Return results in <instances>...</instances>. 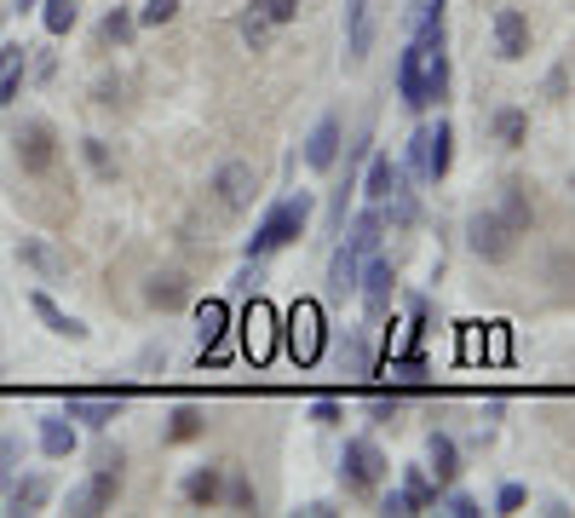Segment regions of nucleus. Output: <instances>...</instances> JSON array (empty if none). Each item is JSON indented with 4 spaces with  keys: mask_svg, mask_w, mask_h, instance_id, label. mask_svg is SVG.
Here are the masks:
<instances>
[{
    "mask_svg": "<svg viewBox=\"0 0 575 518\" xmlns=\"http://www.w3.org/2000/svg\"><path fill=\"white\" fill-rule=\"evenodd\" d=\"M524 501H529V490H524V484H501V495H495V513H518Z\"/></svg>",
    "mask_w": 575,
    "mask_h": 518,
    "instance_id": "42",
    "label": "nucleus"
},
{
    "mask_svg": "<svg viewBox=\"0 0 575 518\" xmlns=\"http://www.w3.org/2000/svg\"><path fill=\"white\" fill-rule=\"evenodd\" d=\"M466 242H472V254L489 259V265H506V259L518 254V231L506 225L501 213H489V208L466 219Z\"/></svg>",
    "mask_w": 575,
    "mask_h": 518,
    "instance_id": "7",
    "label": "nucleus"
},
{
    "mask_svg": "<svg viewBox=\"0 0 575 518\" xmlns=\"http://www.w3.org/2000/svg\"><path fill=\"white\" fill-rule=\"evenodd\" d=\"M483 357H489V363H506V323H489V334H483Z\"/></svg>",
    "mask_w": 575,
    "mask_h": 518,
    "instance_id": "40",
    "label": "nucleus"
},
{
    "mask_svg": "<svg viewBox=\"0 0 575 518\" xmlns=\"http://www.w3.org/2000/svg\"><path fill=\"white\" fill-rule=\"evenodd\" d=\"M420 64H426V52L409 41L403 58H397V98H403L409 110H426V98H420Z\"/></svg>",
    "mask_w": 575,
    "mask_h": 518,
    "instance_id": "21",
    "label": "nucleus"
},
{
    "mask_svg": "<svg viewBox=\"0 0 575 518\" xmlns=\"http://www.w3.org/2000/svg\"><path fill=\"white\" fill-rule=\"evenodd\" d=\"M443 513H449V518H478L483 507H478L466 490H449V495H443Z\"/></svg>",
    "mask_w": 575,
    "mask_h": 518,
    "instance_id": "37",
    "label": "nucleus"
},
{
    "mask_svg": "<svg viewBox=\"0 0 575 518\" xmlns=\"http://www.w3.org/2000/svg\"><path fill=\"white\" fill-rule=\"evenodd\" d=\"M81 150H87V162H92V173H98V179H115V162H110V150H104V139H87Z\"/></svg>",
    "mask_w": 575,
    "mask_h": 518,
    "instance_id": "36",
    "label": "nucleus"
},
{
    "mask_svg": "<svg viewBox=\"0 0 575 518\" xmlns=\"http://www.w3.org/2000/svg\"><path fill=\"white\" fill-rule=\"evenodd\" d=\"M305 225H311V196L299 190V196L276 202V208L259 219V231L248 236V259H265V254H276V248H288L294 236H305Z\"/></svg>",
    "mask_w": 575,
    "mask_h": 518,
    "instance_id": "2",
    "label": "nucleus"
},
{
    "mask_svg": "<svg viewBox=\"0 0 575 518\" xmlns=\"http://www.w3.org/2000/svg\"><path fill=\"white\" fill-rule=\"evenodd\" d=\"M351 190H357V179H351V167H345V179L334 185V196H328V231H345V202H351Z\"/></svg>",
    "mask_w": 575,
    "mask_h": 518,
    "instance_id": "33",
    "label": "nucleus"
},
{
    "mask_svg": "<svg viewBox=\"0 0 575 518\" xmlns=\"http://www.w3.org/2000/svg\"><path fill=\"white\" fill-rule=\"evenodd\" d=\"M334 162H340V116H322L317 127H311V139H305V167L328 173Z\"/></svg>",
    "mask_w": 575,
    "mask_h": 518,
    "instance_id": "12",
    "label": "nucleus"
},
{
    "mask_svg": "<svg viewBox=\"0 0 575 518\" xmlns=\"http://www.w3.org/2000/svg\"><path fill=\"white\" fill-rule=\"evenodd\" d=\"M443 93H449V52H426V64H420V98L437 104Z\"/></svg>",
    "mask_w": 575,
    "mask_h": 518,
    "instance_id": "26",
    "label": "nucleus"
},
{
    "mask_svg": "<svg viewBox=\"0 0 575 518\" xmlns=\"http://www.w3.org/2000/svg\"><path fill=\"white\" fill-rule=\"evenodd\" d=\"M363 190L374 196V202H386L391 190H409V173L391 162V156H374V162H368V173H363Z\"/></svg>",
    "mask_w": 575,
    "mask_h": 518,
    "instance_id": "22",
    "label": "nucleus"
},
{
    "mask_svg": "<svg viewBox=\"0 0 575 518\" xmlns=\"http://www.w3.org/2000/svg\"><path fill=\"white\" fill-rule=\"evenodd\" d=\"M219 495H225V467H196L184 478V501L190 507H219Z\"/></svg>",
    "mask_w": 575,
    "mask_h": 518,
    "instance_id": "23",
    "label": "nucleus"
},
{
    "mask_svg": "<svg viewBox=\"0 0 575 518\" xmlns=\"http://www.w3.org/2000/svg\"><path fill=\"white\" fill-rule=\"evenodd\" d=\"M230 507H253V484H248V478H242V472H236V478H230Z\"/></svg>",
    "mask_w": 575,
    "mask_h": 518,
    "instance_id": "46",
    "label": "nucleus"
},
{
    "mask_svg": "<svg viewBox=\"0 0 575 518\" xmlns=\"http://www.w3.org/2000/svg\"><path fill=\"white\" fill-rule=\"evenodd\" d=\"M374 47V18H368V0H345V52H351V64L368 58Z\"/></svg>",
    "mask_w": 575,
    "mask_h": 518,
    "instance_id": "17",
    "label": "nucleus"
},
{
    "mask_svg": "<svg viewBox=\"0 0 575 518\" xmlns=\"http://www.w3.org/2000/svg\"><path fill=\"white\" fill-rule=\"evenodd\" d=\"M276 334H282L276 306L265 300V294H248V311H242V357H248L253 369L276 357Z\"/></svg>",
    "mask_w": 575,
    "mask_h": 518,
    "instance_id": "4",
    "label": "nucleus"
},
{
    "mask_svg": "<svg viewBox=\"0 0 575 518\" xmlns=\"http://www.w3.org/2000/svg\"><path fill=\"white\" fill-rule=\"evenodd\" d=\"M179 18V0H144V12H138V24L144 29H161Z\"/></svg>",
    "mask_w": 575,
    "mask_h": 518,
    "instance_id": "35",
    "label": "nucleus"
},
{
    "mask_svg": "<svg viewBox=\"0 0 575 518\" xmlns=\"http://www.w3.org/2000/svg\"><path fill=\"white\" fill-rule=\"evenodd\" d=\"M41 455H52V461L75 455V426H69V415H46L41 421Z\"/></svg>",
    "mask_w": 575,
    "mask_h": 518,
    "instance_id": "25",
    "label": "nucleus"
},
{
    "mask_svg": "<svg viewBox=\"0 0 575 518\" xmlns=\"http://www.w3.org/2000/svg\"><path fill=\"white\" fill-rule=\"evenodd\" d=\"M340 478H345V490L374 495V490H380V478H386V449L374 444V438H345Z\"/></svg>",
    "mask_w": 575,
    "mask_h": 518,
    "instance_id": "6",
    "label": "nucleus"
},
{
    "mask_svg": "<svg viewBox=\"0 0 575 518\" xmlns=\"http://www.w3.org/2000/svg\"><path fill=\"white\" fill-rule=\"evenodd\" d=\"M259 12H265L271 24H294V18H299V0H259Z\"/></svg>",
    "mask_w": 575,
    "mask_h": 518,
    "instance_id": "39",
    "label": "nucleus"
},
{
    "mask_svg": "<svg viewBox=\"0 0 575 518\" xmlns=\"http://www.w3.org/2000/svg\"><path fill=\"white\" fill-rule=\"evenodd\" d=\"M357 288H363V311L380 323V317H386V306H391V288H397V265H391V259H380V254H368L363 271H357Z\"/></svg>",
    "mask_w": 575,
    "mask_h": 518,
    "instance_id": "9",
    "label": "nucleus"
},
{
    "mask_svg": "<svg viewBox=\"0 0 575 518\" xmlns=\"http://www.w3.org/2000/svg\"><path fill=\"white\" fill-rule=\"evenodd\" d=\"M144 300H150L156 311L190 306V277H184V271H156V277H150V288H144Z\"/></svg>",
    "mask_w": 575,
    "mask_h": 518,
    "instance_id": "16",
    "label": "nucleus"
},
{
    "mask_svg": "<svg viewBox=\"0 0 575 518\" xmlns=\"http://www.w3.org/2000/svg\"><path fill=\"white\" fill-rule=\"evenodd\" d=\"M236 29H242V41H248V47L253 52H259V47H265V41H271V18H265V12H259V0H253V6H248V12H242V18H236Z\"/></svg>",
    "mask_w": 575,
    "mask_h": 518,
    "instance_id": "31",
    "label": "nucleus"
},
{
    "mask_svg": "<svg viewBox=\"0 0 575 518\" xmlns=\"http://www.w3.org/2000/svg\"><path fill=\"white\" fill-rule=\"evenodd\" d=\"M299 513H305V518H334V507H328V501H305Z\"/></svg>",
    "mask_w": 575,
    "mask_h": 518,
    "instance_id": "49",
    "label": "nucleus"
},
{
    "mask_svg": "<svg viewBox=\"0 0 575 518\" xmlns=\"http://www.w3.org/2000/svg\"><path fill=\"white\" fill-rule=\"evenodd\" d=\"M133 29H138V18L133 12H127V6H115L110 18H104V24H98V41H104V47H127V41H133Z\"/></svg>",
    "mask_w": 575,
    "mask_h": 518,
    "instance_id": "30",
    "label": "nucleus"
},
{
    "mask_svg": "<svg viewBox=\"0 0 575 518\" xmlns=\"http://www.w3.org/2000/svg\"><path fill=\"white\" fill-rule=\"evenodd\" d=\"M449 162H455V127L437 121V127H426V162H420V179H443Z\"/></svg>",
    "mask_w": 575,
    "mask_h": 518,
    "instance_id": "14",
    "label": "nucleus"
},
{
    "mask_svg": "<svg viewBox=\"0 0 575 518\" xmlns=\"http://www.w3.org/2000/svg\"><path fill=\"white\" fill-rule=\"evenodd\" d=\"M282 346H288V357H294L299 369H311V363L322 357V346H328V323H322L317 300H294V306H288V317H282Z\"/></svg>",
    "mask_w": 575,
    "mask_h": 518,
    "instance_id": "3",
    "label": "nucleus"
},
{
    "mask_svg": "<svg viewBox=\"0 0 575 518\" xmlns=\"http://www.w3.org/2000/svg\"><path fill=\"white\" fill-rule=\"evenodd\" d=\"M426 461H432L426 472H432L443 490H449V484L460 478V444L449 438V432H432V444H426Z\"/></svg>",
    "mask_w": 575,
    "mask_h": 518,
    "instance_id": "20",
    "label": "nucleus"
},
{
    "mask_svg": "<svg viewBox=\"0 0 575 518\" xmlns=\"http://www.w3.org/2000/svg\"><path fill=\"white\" fill-rule=\"evenodd\" d=\"M202 432H207V415L196 403H179L173 421H167V438H173V444H190V438H202Z\"/></svg>",
    "mask_w": 575,
    "mask_h": 518,
    "instance_id": "27",
    "label": "nucleus"
},
{
    "mask_svg": "<svg viewBox=\"0 0 575 518\" xmlns=\"http://www.w3.org/2000/svg\"><path fill=\"white\" fill-rule=\"evenodd\" d=\"M75 12H81V0H46V12H41L46 35H69V29H75Z\"/></svg>",
    "mask_w": 575,
    "mask_h": 518,
    "instance_id": "32",
    "label": "nucleus"
},
{
    "mask_svg": "<svg viewBox=\"0 0 575 518\" xmlns=\"http://www.w3.org/2000/svg\"><path fill=\"white\" fill-rule=\"evenodd\" d=\"M501 190H506V213H501V219H506V225H512L518 236H524V231H529V219H535V208H529V190L518 185V179H506Z\"/></svg>",
    "mask_w": 575,
    "mask_h": 518,
    "instance_id": "29",
    "label": "nucleus"
},
{
    "mask_svg": "<svg viewBox=\"0 0 575 518\" xmlns=\"http://www.w3.org/2000/svg\"><path fill=\"white\" fill-rule=\"evenodd\" d=\"M29 6H35V0H18V12H29Z\"/></svg>",
    "mask_w": 575,
    "mask_h": 518,
    "instance_id": "50",
    "label": "nucleus"
},
{
    "mask_svg": "<svg viewBox=\"0 0 575 518\" xmlns=\"http://www.w3.org/2000/svg\"><path fill=\"white\" fill-rule=\"evenodd\" d=\"M121 403H127V392H64V415L92 426V432H104L121 415Z\"/></svg>",
    "mask_w": 575,
    "mask_h": 518,
    "instance_id": "10",
    "label": "nucleus"
},
{
    "mask_svg": "<svg viewBox=\"0 0 575 518\" xmlns=\"http://www.w3.org/2000/svg\"><path fill=\"white\" fill-rule=\"evenodd\" d=\"M6 501H12V513H41L46 501H52V478H41V472L12 478V484H6Z\"/></svg>",
    "mask_w": 575,
    "mask_h": 518,
    "instance_id": "19",
    "label": "nucleus"
},
{
    "mask_svg": "<svg viewBox=\"0 0 575 518\" xmlns=\"http://www.w3.org/2000/svg\"><path fill=\"white\" fill-rule=\"evenodd\" d=\"M196 334H202V346L230 340V306L225 300H202V306H196Z\"/></svg>",
    "mask_w": 575,
    "mask_h": 518,
    "instance_id": "24",
    "label": "nucleus"
},
{
    "mask_svg": "<svg viewBox=\"0 0 575 518\" xmlns=\"http://www.w3.org/2000/svg\"><path fill=\"white\" fill-rule=\"evenodd\" d=\"M380 236H386V219H380V208H368L351 219V231H345V242L334 248V259H328V294H340L345 288H357V271H363V259L380 248Z\"/></svg>",
    "mask_w": 575,
    "mask_h": 518,
    "instance_id": "1",
    "label": "nucleus"
},
{
    "mask_svg": "<svg viewBox=\"0 0 575 518\" xmlns=\"http://www.w3.org/2000/svg\"><path fill=\"white\" fill-rule=\"evenodd\" d=\"M420 162H426V127L409 139V167H403V173H420Z\"/></svg>",
    "mask_w": 575,
    "mask_h": 518,
    "instance_id": "48",
    "label": "nucleus"
},
{
    "mask_svg": "<svg viewBox=\"0 0 575 518\" xmlns=\"http://www.w3.org/2000/svg\"><path fill=\"white\" fill-rule=\"evenodd\" d=\"M12 144H18V167L29 173V179H52V173H58V162H64L52 121H23Z\"/></svg>",
    "mask_w": 575,
    "mask_h": 518,
    "instance_id": "5",
    "label": "nucleus"
},
{
    "mask_svg": "<svg viewBox=\"0 0 575 518\" xmlns=\"http://www.w3.org/2000/svg\"><path fill=\"white\" fill-rule=\"evenodd\" d=\"M495 47H501L506 64H518V58L529 52V24H524V12H512V6H506V12H495Z\"/></svg>",
    "mask_w": 575,
    "mask_h": 518,
    "instance_id": "15",
    "label": "nucleus"
},
{
    "mask_svg": "<svg viewBox=\"0 0 575 518\" xmlns=\"http://www.w3.org/2000/svg\"><path fill=\"white\" fill-rule=\"evenodd\" d=\"M403 490H409L414 513H426V507H437V490H443V484H437L426 467H409V472H403Z\"/></svg>",
    "mask_w": 575,
    "mask_h": 518,
    "instance_id": "28",
    "label": "nucleus"
},
{
    "mask_svg": "<svg viewBox=\"0 0 575 518\" xmlns=\"http://www.w3.org/2000/svg\"><path fill=\"white\" fill-rule=\"evenodd\" d=\"M29 306H35V317H41L46 329L58 334V340H87V323H81V317H69L64 306H58V300H52V294H35V300H29Z\"/></svg>",
    "mask_w": 575,
    "mask_h": 518,
    "instance_id": "18",
    "label": "nucleus"
},
{
    "mask_svg": "<svg viewBox=\"0 0 575 518\" xmlns=\"http://www.w3.org/2000/svg\"><path fill=\"white\" fill-rule=\"evenodd\" d=\"M311 421H317V426H340L345 421V403L340 398H317V403H311Z\"/></svg>",
    "mask_w": 575,
    "mask_h": 518,
    "instance_id": "38",
    "label": "nucleus"
},
{
    "mask_svg": "<svg viewBox=\"0 0 575 518\" xmlns=\"http://www.w3.org/2000/svg\"><path fill=\"white\" fill-rule=\"evenodd\" d=\"M397 403H403L397 392H391V398L380 392V398H368V415H374V421H397Z\"/></svg>",
    "mask_w": 575,
    "mask_h": 518,
    "instance_id": "45",
    "label": "nucleus"
},
{
    "mask_svg": "<svg viewBox=\"0 0 575 518\" xmlns=\"http://www.w3.org/2000/svg\"><path fill=\"white\" fill-rule=\"evenodd\" d=\"M18 259L29 265V271H41L46 283H64V277H69V259L58 254L52 242H41V236H23V242H18Z\"/></svg>",
    "mask_w": 575,
    "mask_h": 518,
    "instance_id": "13",
    "label": "nucleus"
},
{
    "mask_svg": "<svg viewBox=\"0 0 575 518\" xmlns=\"http://www.w3.org/2000/svg\"><path fill=\"white\" fill-rule=\"evenodd\" d=\"M23 58H29V47H0V81L23 75Z\"/></svg>",
    "mask_w": 575,
    "mask_h": 518,
    "instance_id": "43",
    "label": "nucleus"
},
{
    "mask_svg": "<svg viewBox=\"0 0 575 518\" xmlns=\"http://www.w3.org/2000/svg\"><path fill=\"white\" fill-rule=\"evenodd\" d=\"M345 363H351V375H368V346H363V340H345V346H340V369H345Z\"/></svg>",
    "mask_w": 575,
    "mask_h": 518,
    "instance_id": "41",
    "label": "nucleus"
},
{
    "mask_svg": "<svg viewBox=\"0 0 575 518\" xmlns=\"http://www.w3.org/2000/svg\"><path fill=\"white\" fill-rule=\"evenodd\" d=\"M12 467H18V444L0 438V484H12Z\"/></svg>",
    "mask_w": 575,
    "mask_h": 518,
    "instance_id": "47",
    "label": "nucleus"
},
{
    "mask_svg": "<svg viewBox=\"0 0 575 518\" xmlns=\"http://www.w3.org/2000/svg\"><path fill=\"white\" fill-rule=\"evenodd\" d=\"M380 513H391V518H409V513H414L409 490H386V501H380Z\"/></svg>",
    "mask_w": 575,
    "mask_h": 518,
    "instance_id": "44",
    "label": "nucleus"
},
{
    "mask_svg": "<svg viewBox=\"0 0 575 518\" xmlns=\"http://www.w3.org/2000/svg\"><path fill=\"white\" fill-rule=\"evenodd\" d=\"M495 133H501V144H512V150H518V144H524V133H529L524 110H501V116H495Z\"/></svg>",
    "mask_w": 575,
    "mask_h": 518,
    "instance_id": "34",
    "label": "nucleus"
},
{
    "mask_svg": "<svg viewBox=\"0 0 575 518\" xmlns=\"http://www.w3.org/2000/svg\"><path fill=\"white\" fill-rule=\"evenodd\" d=\"M115 495H121V449H115V455H98V472H92L81 490H69V513L92 518V513H104Z\"/></svg>",
    "mask_w": 575,
    "mask_h": 518,
    "instance_id": "8",
    "label": "nucleus"
},
{
    "mask_svg": "<svg viewBox=\"0 0 575 518\" xmlns=\"http://www.w3.org/2000/svg\"><path fill=\"white\" fill-rule=\"evenodd\" d=\"M253 190H259V179H253V167H248V162H225L219 173H213V196H219L230 213L253 208Z\"/></svg>",
    "mask_w": 575,
    "mask_h": 518,
    "instance_id": "11",
    "label": "nucleus"
}]
</instances>
